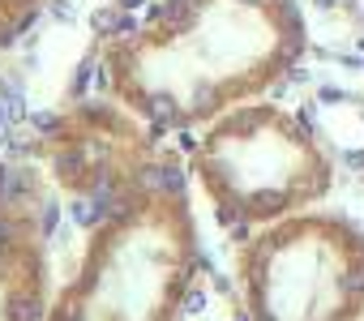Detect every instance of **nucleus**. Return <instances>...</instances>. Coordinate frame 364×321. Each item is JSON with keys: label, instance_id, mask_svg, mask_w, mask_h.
Here are the masks:
<instances>
[{"label": "nucleus", "instance_id": "6", "mask_svg": "<svg viewBox=\"0 0 364 321\" xmlns=\"http://www.w3.org/2000/svg\"><path fill=\"white\" fill-rule=\"evenodd\" d=\"M48 5H52V0H0V52L14 48L39 22V13Z\"/></svg>", "mask_w": 364, "mask_h": 321}, {"label": "nucleus", "instance_id": "2", "mask_svg": "<svg viewBox=\"0 0 364 321\" xmlns=\"http://www.w3.org/2000/svg\"><path fill=\"white\" fill-rule=\"evenodd\" d=\"M198 261L193 202L159 168L112 193L43 321H180Z\"/></svg>", "mask_w": 364, "mask_h": 321}, {"label": "nucleus", "instance_id": "4", "mask_svg": "<svg viewBox=\"0 0 364 321\" xmlns=\"http://www.w3.org/2000/svg\"><path fill=\"white\" fill-rule=\"evenodd\" d=\"M249 321H364V227L334 210H300L236 244Z\"/></svg>", "mask_w": 364, "mask_h": 321}, {"label": "nucleus", "instance_id": "1", "mask_svg": "<svg viewBox=\"0 0 364 321\" xmlns=\"http://www.w3.org/2000/svg\"><path fill=\"white\" fill-rule=\"evenodd\" d=\"M304 48L300 0H159L103 43V86L154 133L206 129L236 103L266 99Z\"/></svg>", "mask_w": 364, "mask_h": 321}, {"label": "nucleus", "instance_id": "5", "mask_svg": "<svg viewBox=\"0 0 364 321\" xmlns=\"http://www.w3.org/2000/svg\"><path fill=\"white\" fill-rule=\"evenodd\" d=\"M52 304L48 214L31 172L0 163V321H43Z\"/></svg>", "mask_w": 364, "mask_h": 321}, {"label": "nucleus", "instance_id": "3", "mask_svg": "<svg viewBox=\"0 0 364 321\" xmlns=\"http://www.w3.org/2000/svg\"><path fill=\"white\" fill-rule=\"evenodd\" d=\"M189 176L215 223L240 244L279 219L321 206L334 193V158L296 111L249 99L198 133Z\"/></svg>", "mask_w": 364, "mask_h": 321}]
</instances>
